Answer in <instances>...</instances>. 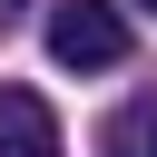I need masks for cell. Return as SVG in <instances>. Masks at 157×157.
<instances>
[{"label":"cell","instance_id":"obj_1","mask_svg":"<svg viewBox=\"0 0 157 157\" xmlns=\"http://www.w3.org/2000/svg\"><path fill=\"white\" fill-rule=\"evenodd\" d=\"M39 39H49L59 69H118V59H128V10H118V0H59Z\"/></svg>","mask_w":157,"mask_h":157},{"label":"cell","instance_id":"obj_2","mask_svg":"<svg viewBox=\"0 0 157 157\" xmlns=\"http://www.w3.org/2000/svg\"><path fill=\"white\" fill-rule=\"evenodd\" d=\"M0 157H69L39 88H0Z\"/></svg>","mask_w":157,"mask_h":157},{"label":"cell","instance_id":"obj_3","mask_svg":"<svg viewBox=\"0 0 157 157\" xmlns=\"http://www.w3.org/2000/svg\"><path fill=\"white\" fill-rule=\"evenodd\" d=\"M98 157H157V98H128L98 128Z\"/></svg>","mask_w":157,"mask_h":157},{"label":"cell","instance_id":"obj_4","mask_svg":"<svg viewBox=\"0 0 157 157\" xmlns=\"http://www.w3.org/2000/svg\"><path fill=\"white\" fill-rule=\"evenodd\" d=\"M147 10H157V0H147Z\"/></svg>","mask_w":157,"mask_h":157}]
</instances>
